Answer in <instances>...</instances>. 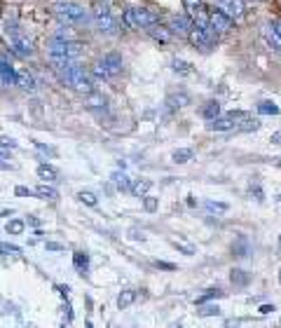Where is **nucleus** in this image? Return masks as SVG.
<instances>
[{
  "label": "nucleus",
  "instance_id": "f257e3e1",
  "mask_svg": "<svg viewBox=\"0 0 281 328\" xmlns=\"http://www.w3.org/2000/svg\"><path fill=\"white\" fill-rule=\"evenodd\" d=\"M56 64V73L59 78L68 82L73 89H78L82 94H92L94 92V82L89 78V73L75 61H54Z\"/></svg>",
  "mask_w": 281,
  "mask_h": 328
},
{
  "label": "nucleus",
  "instance_id": "f03ea898",
  "mask_svg": "<svg viewBox=\"0 0 281 328\" xmlns=\"http://www.w3.org/2000/svg\"><path fill=\"white\" fill-rule=\"evenodd\" d=\"M54 12L56 17L64 21V24H82L87 19V10L78 5V2H70V0H61L54 5Z\"/></svg>",
  "mask_w": 281,
  "mask_h": 328
},
{
  "label": "nucleus",
  "instance_id": "7ed1b4c3",
  "mask_svg": "<svg viewBox=\"0 0 281 328\" xmlns=\"http://www.w3.org/2000/svg\"><path fill=\"white\" fill-rule=\"evenodd\" d=\"M124 21L132 28H150L160 21V17L155 12H150L148 7H132V10L124 12Z\"/></svg>",
  "mask_w": 281,
  "mask_h": 328
},
{
  "label": "nucleus",
  "instance_id": "20e7f679",
  "mask_svg": "<svg viewBox=\"0 0 281 328\" xmlns=\"http://www.w3.org/2000/svg\"><path fill=\"white\" fill-rule=\"evenodd\" d=\"M122 73V54L120 52H108L99 66H96V75L99 78H115Z\"/></svg>",
  "mask_w": 281,
  "mask_h": 328
},
{
  "label": "nucleus",
  "instance_id": "39448f33",
  "mask_svg": "<svg viewBox=\"0 0 281 328\" xmlns=\"http://www.w3.org/2000/svg\"><path fill=\"white\" fill-rule=\"evenodd\" d=\"M214 40H215V33L211 26L206 28H190V42L197 47V50H201V52H209L211 47H214Z\"/></svg>",
  "mask_w": 281,
  "mask_h": 328
},
{
  "label": "nucleus",
  "instance_id": "423d86ee",
  "mask_svg": "<svg viewBox=\"0 0 281 328\" xmlns=\"http://www.w3.org/2000/svg\"><path fill=\"white\" fill-rule=\"evenodd\" d=\"M209 26L214 28L215 33H225V31H230L232 28V19H230L225 12H211L209 14Z\"/></svg>",
  "mask_w": 281,
  "mask_h": 328
},
{
  "label": "nucleus",
  "instance_id": "0eeeda50",
  "mask_svg": "<svg viewBox=\"0 0 281 328\" xmlns=\"http://www.w3.org/2000/svg\"><path fill=\"white\" fill-rule=\"evenodd\" d=\"M10 47H12V52L17 54V56H21V59H26V56H33V45H31L26 38H21L19 33L10 38Z\"/></svg>",
  "mask_w": 281,
  "mask_h": 328
},
{
  "label": "nucleus",
  "instance_id": "6e6552de",
  "mask_svg": "<svg viewBox=\"0 0 281 328\" xmlns=\"http://www.w3.org/2000/svg\"><path fill=\"white\" fill-rule=\"evenodd\" d=\"M0 82L2 85H17V68L10 64L5 54H0Z\"/></svg>",
  "mask_w": 281,
  "mask_h": 328
},
{
  "label": "nucleus",
  "instance_id": "1a4fd4ad",
  "mask_svg": "<svg viewBox=\"0 0 281 328\" xmlns=\"http://www.w3.org/2000/svg\"><path fill=\"white\" fill-rule=\"evenodd\" d=\"M215 5H218V10H220V12L228 14L230 19H239L241 12H244L241 0H215Z\"/></svg>",
  "mask_w": 281,
  "mask_h": 328
},
{
  "label": "nucleus",
  "instance_id": "9d476101",
  "mask_svg": "<svg viewBox=\"0 0 281 328\" xmlns=\"http://www.w3.org/2000/svg\"><path fill=\"white\" fill-rule=\"evenodd\" d=\"M169 26H171V33H190L192 19H190L187 14H176V17H171Z\"/></svg>",
  "mask_w": 281,
  "mask_h": 328
},
{
  "label": "nucleus",
  "instance_id": "9b49d317",
  "mask_svg": "<svg viewBox=\"0 0 281 328\" xmlns=\"http://www.w3.org/2000/svg\"><path fill=\"white\" fill-rule=\"evenodd\" d=\"M96 26H99L101 33H106V35H115V33H117V21L113 19L110 12L103 14V17H96Z\"/></svg>",
  "mask_w": 281,
  "mask_h": 328
},
{
  "label": "nucleus",
  "instance_id": "f8f14e48",
  "mask_svg": "<svg viewBox=\"0 0 281 328\" xmlns=\"http://www.w3.org/2000/svg\"><path fill=\"white\" fill-rule=\"evenodd\" d=\"M190 104V96L185 92H178V94H171L169 99H166V113H176V110H181V108H185Z\"/></svg>",
  "mask_w": 281,
  "mask_h": 328
},
{
  "label": "nucleus",
  "instance_id": "ddd939ff",
  "mask_svg": "<svg viewBox=\"0 0 281 328\" xmlns=\"http://www.w3.org/2000/svg\"><path fill=\"white\" fill-rule=\"evenodd\" d=\"M232 127H234V120L230 118V115L228 118H220V115H218V118L209 120V124H206L209 131H230Z\"/></svg>",
  "mask_w": 281,
  "mask_h": 328
},
{
  "label": "nucleus",
  "instance_id": "4468645a",
  "mask_svg": "<svg viewBox=\"0 0 281 328\" xmlns=\"http://www.w3.org/2000/svg\"><path fill=\"white\" fill-rule=\"evenodd\" d=\"M251 279H253V276L248 275L246 270H241V267H234V270L230 272V281H232L234 286H239V289L248 286V284H251Z\"/></svg>",
  "mask_w": 281,
  "mask_h": 328
},
{
  "label": "nucleus",
  "instance_id": "2eb2a0df",
  "mask_svg": "<svg viewBox=\"0 0 281 328\" xmlns=\"http://www.w3.org/2000/svg\"><path fill=\"white\" fill-rule=\"evenodd\" d=\"M232 256H234V258H248V256H251V244H248L246 237H239V239L232 244Z\"/></svg>",
  "mask_w": 281,
  "mask_h": 328
},
{
  "label": "nucleus",
  "instance_id": "dca6fc26",
  "mask_svg": "<svg viewBox=\"0 0 281 328\" xmlns=\"http://www.w3.org/2000/svg\"><path fill=\"white\" fill-rule=\"evenodd\" d=\"M73 265H75V270L84 276L87 272H89V253H87V251H75V256H73Z\"/></svg>",
  "mask_w": 281,
  "mask_h": 328
},
{
  "label": "nucleus",
  "instance_id": "f3484780",
  "mask_svg": "<svg viewBox=\"0 0 281 328\" xmlns=\"http://www.w3.org/2000/svg\"><path fill=\"white\" fill-rule=\"evenodd\" d=\"M199 115H201L204 120H214V118H218V115H220V104H218L215 99H211V101H206V104L201 105Z\"/></svg>",
  "mask_w": 281,
  "mask_h": 328
},
{
  "label": "nucleus",
  "instance_id": "a211bd4d",
  "mask_svg": "<svg viewBox=\"0 0 281 328\" xmlns=\"http://www.w3.org/2000/svg\"><path fill=\"white\" fill-rule=\"evenodd\" d=\"M267 35H269V45L274 50H281V21H272L267 28Z\"/></svg>",
  "mask_w": 281,
  "mask_h": 328
},
{
  "label": "nucleus",
  "instance_id": "6ab92c4d",
  "mask_svg": "<svg viewBox=\"0 0 281 328\" xmlns=\"http://www.w3.org/2000/svg\"><path fill=\"white\" fill-rule=\"evenodd\" d=\"M190 10H192V17H190V19H192L197 26H199V28L209 26V12H206L201 5H197V7H190Z\"/></svg>",
  "mask_w": 281,
  "mask_h": 328
},
{
  "label": "nucleus",
  "instance_id": "aec40b11",
  "mask_svg": "<svg viewBox=\"0 0 281 328\" xmlns=\"http://www.w3.org/2000/svg\"><path fill=\"white\" fill-rule=\"evenodd\" d=\"M171 70H174L176 75H183V78H185V75L192 73V64L185 61V59H178V56H176V59H171Z\"/></svg>",
  "mask_w": 281,
  "mask_h": 328
},
{
  "label": "nucleus",
  "instance_id": "412c9836",
  "mask_svg": "<svg viewBox=\"0 0 281 328\" xmlns=\"http://www.w3.org/2000/svg\"><path fill=\"white\" fill-rule=\"evenodd\" d=\"M113 183H115V188H117L120 192H129V188H132V181H129V176L124 173V169L113 173Z\"/></svg>",
  "mask_w": 281,
  "mask_h": 328
},
{
  "label": "nucleus",
  "instance_id": "4be33fe9",
  "mask_svg": "<svg viewBox=\"0 0 281 328\" xmlns=\"http://www.w3.org/2000/svg\"><path fill=\"white\" fill-rule=\"evenodd\" d=\"M195 157V150H190V148H178L171 153V159H174L176 164H185V162H192Z\"/></svg>",
  "mask_w": 281,
  "mask_h": 328
},
{
  "label": "nucleus",
  "instance_id": "5701e85b",
  "mask_svg": "<svg viewBox=\"0 0 281 328\" xmlns=\"http://www.w3.org/2000/svg\"><path fill=\"white\" fill-rule=\"evenodd\" d=\"M136 295H138V293H136L134 289H124V291L120 293V295H117V307H120V310L129 307V305H132V302L136 300Z\"/></svg>",
  "mask_w": 281,
  "mask_h": 328
},
{
  "label": "nucleus",
  "instance_id": "b1692460",
  "mask_svg": "<svg viewBox=\"0 0 281 328\" xmlns=\"http://www.w3.org/2000/svg\"><path fill=\"white\" fill-rule=\"evenodd\" d=\"M150 188H152V181H148V178H141V181H134L129 190H132L136 197H141V195H148V192H150Z\"/></svg>",
  "mask_w": 281,
  "mask_h": 328
},
{
  "label": "nucleus",
  "instance_id": "393cba45",
  "mask_svg": "<svg viewBox=\"0 0 281 328\" xmlns=\"http://www.w3.org/2000/svg\"><path fill=\"white\" fill-rule=\"evenodd\" d=\"M17 87H21L26 92H33L35 89V80H33V75H28V73H17Z\"/></svg>",
  "mask_w": 281,
  "mask_h": 328
},
{
  "label": "nucleus",
  "instance_id": "a878e982",
  "mask_svg": "<svg viewBox=\"0 0 281 328\" xmlns=\"http://www.w3.org/2000/svg\"><path fill=\"white\" fill-rule=\"evenodd\" d=\"M258 113H260V115H279L281 108L274 104V101H260V104H258Z\"/></svg>",
  "mask_w": 281,
  "mask_h": 328
},
{
  "label": "nucleus",
  "instance_id": "bb28decb",
  "mask_svg": "<svg viewBox=\"0 0 281 328\" xmlns=\"http://www.w3.org/2000/svg\"><path fill=\"white\" fill-rule=\"evenodd\" d=\"M38 176H40L42 181H56L59 171L54 169L52 164H40V167H38Z\"/></svg>",
  "mask_w": 281,
  "mask_h": 328
},
{
  "label": "nucleus",
  "instance_id": "cd10ccee",
  "mask_svg": "<svg viewBox=\"0 0 281 328\" xmlns=\"http://www.w3.org/2000/svg\"><path fill=\"white\" fill-rule=\"evenodd\" d=\"M148 33H150L152 38L157 40V42H162V45L171 40V33H166V31H164V28H160L157 24H155V26H150V31H148Z\"/></svg>",
  "mask_w": 281,
  "mask_h": 328
},
{
  "label": "nucleus",
  "instance_id": "c85d7f7f",
  "mask_svg": "<svg viewBox=\"0 0 281 328\" xmlns=\"http://www.w3.org/2000/svg\"><path fill=\"white\" fill-rule=\"evenodd\" d=\"M35 195L40 197V199H50V202H52V199L59 197V192H56L54 188H50V185H38V188H35Z\"/></svg>",
  "mask_w": 281,
  "mask_h": 328
},
{
  "label": "nucleus",
  "instance_id": "c756f323",
  "mask_svg": "<svg viewBox=\"0 0 281 328\" xmlns=\"http://www.w3.org/2000/svg\"><path fill=\"white\" fill-rule=\"evenodd\" d=\"M223 295H225V293H223L220 289H209V291H204V295H199V298H197V305L214 300V298H223Z\"/></svg>",
  "mask_w": 281,
  "mask_h": 328
},
{
  "label": "nucleus",
  "instance_id": "7c9ffc66",
  "mask_svg": "<svg viewBox=\"0 0 281 328\" xmlns=\"http://www.w3.org/2000/svg\"><path fill=\"white\" fill-rule=\"evenodd\" d=\"M197 307H199V316H218L220 314V307H218V305H206V302H201Z\"/></svg>",
  "mask_w": 281,
  "mask_h": 328
},
{
  "label": "nucleus",
  "instance_id": "2f4dec72",
  "mask_svg": "<svg viewBox=\"0 0 281 328\" xmlns=\"http://www.w3.org/2000/svg\"><path fill=\"white\" fill-rule=\"evenodd\" d=\"M78 199H80L82 204H87V207H96V204H99L96 195L89 192V190H80V192H78Z\"/></svg>",
  "mask_w": 281,
  "mask_h": 328
},
{
  "label": "nucleus",
  "instance_id": "473e14b6",
  "mask_svg": "<svg viewBox=\"0 0 281 328\" xmlns=\"http://www.w3.org/2000/svg\"><path fill=\"white\" fill-rule=\"evenodd\" d=\"M24 227H26V223H24V221L14 218V221H10V223H7V232H10V235H21V232H24Z\"/></svg>",
  "mask_w": 281,
  "mask_h": 328
},
{
  "label": "nucleus",
  "instance_id": "72a5a7b5",
  "mask_svg": "<svg viewBox=\"0 0 281 328\" xmlns=\"http://www.w3.org/2000/svg\"><path fill=\"white\" fill-rule=\"evenodd\" d=\"M206 209L211 211V213H223V211H228L230 207L225 202H206Z\"/></svg>",
  "mask_w": 281,
  "mask_h": 328
},
{
  "label": "nucleus",
  "instance_id": "f704fd0d",
  "mask_svg": "<svg viewBox=\"0 0 281 328\" xmlns=\"http://www.w3.org/2000/svg\"><path fill=\"white\" fill-rule=\"evenodd\" d=\"M248 192H251V197H255V202H265V192H263V188L258 183H251Z\"/></svg>",
  "mask_w": 281,
  "mask_h": 328
},
{
  "label": "nucleus",
  "instance_id": "c9c22d12",
  "mask_svg": "<svg viewBox=\"0 0 281 328\" xmlns=\"http://www.w3.org/2000/svg\"><path fill=\"white\" fill-rule=\"evenodd\" d=\"M14 195H17V197H33V195H35V190L24 188V185H17V188H14Z\"/></svg>",
  "mask_w": 281,
  "mask_h": 328
},
{
  "label": "nucleus",
  "instance_id": "e433bc0d",
  "mask_svg": "<svg viewBox=\"0 0 281 328\" xmlns=\"http://www.w3.org/2000/svg\"><path fill=\"white\" fill-rule=\"evenodd\" d=\"M0 253H14V256H19L21 249H19V246H14V244H0Z\"/></svg>",
  "mask_w": 281,
  "mask_h": 328
},
{
  "label": "nucleus",
  "instance_id": "4c0bfd02",
  "mask_svg": "<svg viewBox=\"0 0 281 328\" xmlns=\"http://www.w3.org/2000/svg\"><path fill=\"white\" fill-rule=\"evenodd\" d=\"M171 246H174L176 251H181L183 256H192V253H195V249H192V246H183V244H178V242H171Z\"/></svg>",
  "mask_w": 281,
  "mask_h": 328
},
{
  "label": "nucleus",
  "instance_id": "58836bf2",
  "mask_svg": "<svg viewBox=\"0 0 281 328\" xmlns=\"http://www.w3.org/2000/svg\"><path fill=\"white\" fill-rule=\"evenodd\" d=\"M143 207H146V211H157V199L155 197H146V202H143Z\"/></svg>",
  "mask_w": 281,
  "mask_h": 328
},
{
  "label": "nucleus",
  "instance_id": "ea45409f",
  "mask_svg": "<svg viewBox=\"0 0 281 328\" xmlns=\"http://www.w3.org/2000/svg\"><path fill=\"white\" fill-rule=\"evenodd\" d=\"M155 267H160V270H166V272H174V270H176L174 262H164V260H155Z\"/></svg>",
  "mask_w": 281,
  "mask_h": 328
},
{
  "label": "nucleus",
  "instance_id": "a19ab883",
  "mask_svg": "<svg viewBox=\"0 0 281 328\" xmlns=\"http://www.w3.org/2000/svg\"><path fill=\"white\" fill-rule=\"evenodd\" d=\"M129 235H132V239H134V242H138V239H141V242H146V232H138V230H129Z\"/></svg>",
  "mask_w": 281,
  "mask_h": 328
},
{
  "label": "nucleus",
  "instance_id": "79ce46f5",
  "mask_svg": "<svg viewBox=\"0 0 281 328\" xmlns=\"http://www.w3.org/2000/svg\"><path fill=\"white\" fill-rule=\"evenodd\" d=\"M0 143H2V145H7V148H12V150L17 148V143H14V138H7V136H2V138H0Z\"/></svg>",
  "mask_w": 281,
  "mask_h": 328
},
{
  "label": "nucleus",
  "instance_id": "37998d69",
  "mask_svg": "<svg viewBox=\"0 0 281 328\" xmlns=\"http://www.w3.org/2000/svg\"><path fill=\"white\" fill-rule=\"evenodd\" d=\"M64 312H66V324H70V321H73V310H70L68 302H66V307H64Z\"/></svg>",
  "mask_w": 281,
  "mask_h": 328
},
{
  "label": "nucleus",
  "instance_id": "c03bdc74",
  "mask_svg": "<svg viewBox=\"0 0 281 328\" xmlns=\"http://www.w3.org/2000/svg\"><path fill=\"white\" fill-rule=\"evenodd\" d=\"M0 169H2V171H12L14 167L10 164V162H5V157H0Z\"/></svg>",
  "mask_w": 281,
  "mask_h": 328
},
{
  "label": "nucleus",
  "instance_id": "a18cd8bd",
  "mask_svg": "<svg viewBox=\"0 0 281 328\" xmlns=\"http://www.w3.org/2000/svg\"><path fill=\"white\" fill-rule=\"evenodd\" d=\"M274 312V305H263L260 307V314H272Z\"/></svg>",
  "mask_w": 281,
  "mask_h": 328
},
{
  "label": "nucleus",
  "instance_id": "49530a36",
  "mask_svg": "<svg viewBox=\"0 0 281 328\" xmlns=\"http://www.w3.org/2000/svg\"><path fill=\"white\" fill-rule=\"evenodd\" d=\"M35 145H38L40 150H45L47 155H52V157H54V155H56V150H54V148H47V145H42V143H35Z\"/></svg>",
  "mask_w": 281,
  "mask_h": 328
},
{
  "label": "nucleus",
  "instance_id": "de8ad7c7",
  "mask_svg": "<svg viewBox=\"0 0 281 328\" xmlns=\"http://www.w3.org/2000/svg\"><path fill=\"white\" fill-rule=\"evenodd\" d=\"M47 249L50 251H64V246H61V244H56V242H47Z\"/></svg>",
  "mask_w": 281,
  "mask_h": 328
},
{
  "label": "nucleus",
  "instance_id": "09e8293b",
  "mask_svg": "<svg viewBox=\"0 0 281 328\" xmlns=\"http://www.w3.org/2000/svg\"><path fill=\"white\" fill-rule=\"evenodd\" d=\"M272 143H274V145H281V131L272 134Z\"/></svg>",
  "mask_w": 281,
  "mask_h": 328
},
{
  "label": "nucleus",
  "instance_id": "8fccbe9b",
  "mask_svg": "<svg viewBox=\"0 0 281 328\" xmlns=\"http://www.w3.org/2000/svg\"><path fill=\"white\" fill-rule=\"evenodd\" d=\"M28 223H31V225H35V227H38V225H40V221H38L35 216H28Z\"/></svg>",
  "mask_w": 281,
  "mask_h": 328
},
{
  "label": "nucleus",
  "instance_id": "3c124183",
  "mask_svg": "<svg viewBox=\"0 0 281 328\" xmlns=\"http://www.w3.org/2000/svg\"><path fill=\"white\" fill-rule=\"evenodd\" d=\"M187 207H197V199H195V197H192V195L187 197Z\"/></svg>",
  "mask_w": 281,
  "mask_h": 328
},
{
  "label": "nucleus",
  "instance_id": "603ef678",
  "mask_svg": "<svg viewBox=\"0 0 281 328\" xmlns=\"http://www.w3.org/2000/svg\"><path fill=\"white\" fill-rule=\"evenodd\" d=\"M0 155H10V148H7V145H2V143H0Z\"/></svg>",
  "mask_w": 281,
  "mask_h": 328
},
{
  "label": "nucleus",
  "instance_id": "864d4df0",
  "mask_svg": "<svg viewBox=\"0 0 281 328\" xmlns=\"http://www.w3.org/2000/svg\"><path fill=\"white\" fill-rule=\"evenodd\" d=\"M190 7H197V5H201V0H185Z\"/></svg>",
  "mask_w": 281,
  "mask_h": 328
},
{
  "label": "nucleus",
  "instance_id": "5fc2aeb1",
  "mask_svg": "<svg viewBox=\"0 0 281 328\" xmlns=\"http://www.w3.org/2000/svg\"><path fill=\"white\" fill-rule=\"evenodd\" d=\"M279 284H281V270H279Z\"/></svg>",
  "mask_w": 281,
  "mask_h": 328
},
{
  "label": "nucleus",
  "instance_id": "6e6d98bb",
  "mask_svg": "<svg viewBox=\"0 0 281 328\" xmlns=\"http://www.w3.org/2000/svg\"><path fill=\"white\" fill-rule=\"evenodd\" d=\"M279 7H281V0H279Z\"/></svg>",
  "mask_w": 281,
  "mask_h": 328
},
{
  "label": "nucleus",
  "instance_id": "4d7b16f0",
  "mask_svg": "<svg viewBox=\"0 0 281 328\" xmlns=\"http://www.w3.org/2000/svg\"><path fill=\"white\" fill-rule=\"evenodd\" d=\"M279 244H281V237H279Z\"/></svg>",
  "mask_w": 281,
  "mask_h": 328
},
{
  "label": "nucleus",
  "instance_id": "13d9d810",
  "mask_svg": "<svg viewBox=\"0 0 281 328\" xmlns=\"http://www.w3.org/2000/svg\"><path fill=\"white\" fill-rule=\"evenodd\" d=\"M255 2H258V0H255Z\"/></svg>",
  "mask_w": 281,
  "mask_h": 328
}]
</instances>
